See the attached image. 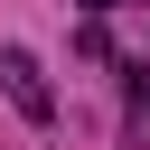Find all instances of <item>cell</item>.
<instances>
[{"label":"cell","mask_w":150,"mask_h":150,"mask_svg":"<svg viewBox=\"0 0 150 150\" xmlns=\"http://www.w3.org/2000/svg\"><path fill=\"white\" fill-rule=\"evenodd\" d=\"M0 94H9L28 122H56V94H47V75H38L28 47H0Z\"/></svg>","instance_id":"obj_1"},{"label":"cell","mask_w":150,"mask_h":150,"mask_svg":"<svg viewBox=\"0 0 150 150\" xmlns=\"http://www.w3.org/2000/svg\"><path fill=\"white\" fill-rule=\"evenodd\" d=\"M84 9H122V0H84Z\"/></svg>","instance_id":"obj_2"}]
</instances>
